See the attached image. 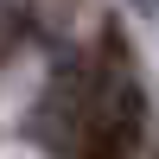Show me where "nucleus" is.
Here are the masks:
<instances>
[{
    "label": "nucleus",
    "mask_w": 159,
    "mask_h": 159,
    "mask_svg": "<svg viewBox=\"0 0 159 159\" xmlns=\"http://www.w3.org/2000/svg\"><path fill=\"white\" fill-rule=\"evenodd\" d=\"M140 134H147V115H140V89L127 83L121 45H108V89H102V108L89 121V140L76 159H140Z\"/></svg>",
    "instance_id": "1"
}]
</instances>
